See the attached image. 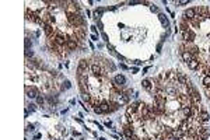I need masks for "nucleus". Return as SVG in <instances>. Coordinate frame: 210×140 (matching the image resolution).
Listing matches in <instances>:
<instances>
[{"mask_svg":"<svg viewBox=\"0 0 210 140\" xmlns=\"http://www.w3.org/2000/svg\"><path fill=\"white\" fill-rule=\"evenodd\" d=\"M67 20L74 28L84 27V17L81 16V14H77V13H76V14H67Z\"/></svg>","mask_w":210,"mask_h":140,"instance_id":"nucleus-1","label":"nucleus"},{"mask_svg":"<svg viewBox=\"0 0 210 140\" xmlns=\"http://www.w3.org/2000/svg\"><path fill=\"white\" fill-rule=\"evenodd\" d=\"M140 115H142V121H144V122H147V121H150L151 118H153V113H151V111H150V106L148 105H144V104H140Z\"/></svg>","mask_w":210,"mask_h":140,"instance_id":"nucleus-2","label":"nucleus"},{"mask_svg":"<svg viewBox=\"0 0 210 140\" xmlns=\"http://www.w3.org/2000/svg\"><path fill=\"white\" fill-rule=\"evenodd\" d=\"M196 38V34L193 32L192 29H189V31H185V32H182V39L185 41V44H192L193 39Z\"/></svg>","mask_w":210,"mask_h":140,"instance_id":"nucleus-3","label":"nucleus"},{"mask_svg":"<svg viewBox=\"0 0 210 140\" xmlns=\"http://www.w3.org/2000/svg\"><path fill=\"white\" fill-rule=\"evenodd\" d=\"M178 100L182 104V106H192V101H191V97L188 94H179Z\"/></svg>","mask_w":210,"mask_h":140,"instance_id":"nucleus-4","label":"nucleus"},{"mask_svg":"<svg viewBox=\"0 0 210 140\" xmlns=\"http://www.w3.org/2000/svg\"><path fill=\"white\" fill-rule=\"evenodd\" d=\"M195 17H196V10L195 9H188V10L183 11V20L192 21V20H195Z\"/></svg>","mask_w":210,"mask_h":140,"instance_id":"nucleus-5","label":"nucleus"},{"mask_svg":"<svg viewBox=\"0 0 210 140\" xmlns=\"http://www.w3.org/2000/svg\"><path fill=\"white\" fill-rule=\"evenodd\" d=\"M196 119H198L199 122L202 123H206V122H209V119H210V116H209V113H207V111L206 109H202V111L199 112V115L196 116Z\"/></svg>","mask_w":210,"mask_h":140,"instance_id":"nucleus-6","label":"nucleus"},{"mask_svg":"<svg viewBox=\"0 0 210 140\" xmlns=\"http://www.w3.org/2000/svg\"><path fill=\"white\" fill-rule=\"evenodd\" d=\"M73 34L79 38V41L81 42L83 39L85 38V28L84 27H77V28H74V31H73Z\"/></svg>","mask_w":210,"mask_h":140,"instance_id":"nucleus-7","label":"nucleus"},{"mask_svg":"<svg viewBox=\"0 0 210 140\" xmlns=\"http://www.w3.org/2000/svg\"><path fill=\"white\" fill-rule=\"evenodd\" d=\"M25 93H27V97H28V98H37V97L39 95L37 87H34V85H32V87H28V85H27V87H25Z\"/></svg>","mask_w":210,"mask_h":140,"instance_id":"nucleus-8","label":"nucleus"},{"mask_svg":"<svg viewBox=\"0 0 210 140\" xmlns=\"http://www.w3.org/2000/svg\"><path fill=\"white\" fill-rule=\"evenodd\" d=\"M79 83H80V88L83 94H88V87H87V77H81L79 76Z\"/></svg>","mask_w":210,"mask_h":140,"instance_id":"nucleus-9","label":"nucleus"},{"mask_svg":"<svg viewBox=\"0 0 210 140\" xmlns=\"http://www.w3.org/2000/svg\"><path fill=\"white\" fill-rule=\"evenodd\" d=\"M137 105H139V102H135V104H130V105L126 108V115H128V118L132 116V115H135V113H137Z\"/></svg>","mask_w":210,"mask_h":140,"instance_id":"nucleus-10","label":"nucleus"},{"mask_svg":"<svg viewBox=\"0 0 210 140\" xmlns=\"http://www.w3.org/2000/svg\"><path fill=\"white\" fill-rule=\"evenodd\" d=\"M123 134H125L128 139H130L132 136L135 134V129H133V125H125V126H123Z\"/></svg>","mask_w":210,"mask_h":140,"instance_id":"nucleus-11","label":"nucleus"},{"mask_svg":"<svg viewBox=\"0 0 210 140\" xmlns=\"http://www.w3.org/2000/svg\"><path fill=\"white\" fill-rule=\"evenodd\" d=\"M176 80H178L179 85H186V83L189 81V80H188V77L183 74V73H176Z\"/></svg>","mask_w":210,"mask_h":140,"instance_id":"nucleus-12","label":"nucleus"},{"mask_svg":"<svg viewBox=\"0 0 210 140\" xmlns=\"http://www.w3.org/2000/svg\"><path fill=\"white\" fill-rule=\"evenodd\" d=\"M129 94L128 93H122V94L119 95V100H118V102H119L120 105H126V104H129Z\"/></svg>","mask_w":210,"mask_h":140,"instance_id":"nucleus-13","label":"nucleus"},{"mask_svg":"<svg viewBox=\"0 0 210 140\" xmlns=\"http://www.w3.org/2000/svg\"><path fill=\"white\" fill-rule=\"evenodd\" d=\"M188 65V67L191 69V70H198L199 69V66H200V62H199V59H192V60L189 62V63H186Z\"/></svg>","mask_w":210,"mask_h":140,"instance_id":"nucleus-14","label":"nucleus"},{"mask_svg":"<svg viewBox=\"0 0 210 140\" xmlns=\"http://www.w3.org/2000/svg\"><path fill=\"white\" fill-rule=\"evenodd\" d=\"M114 81L118 84V85H122V87H123V85L126 84V77L123 76V74H116L115 78H114Z\"/></svg>","mask_w":210,"mask_h":140,"instance_id":"nucleus-15","label":"nucleus"},{"mask_svg":"<svg viewBox=\"0 0 210 140\" xmlns=\"http://www.w3.org/2000/svg\"><path fill=\"white\" fill-rule=\"evenodd\" d=\"M79 67L80 69H83V70H88L91 67V63H90V60H87V59H81V60L79 62Z\"/></svg>","mask_w":210,"mask_h":140,"instance_id":"nucleus-16","label":"nucleus"},{"mask_svg":"<svg viewBox=\"0 0 210 140\" xmlns=\"http://www.w3.org/2000/svg\"><path fill=\"white\" fill-rule=\"evenodd\" d=\"M179 31L181 32H185V31H189L191 29V27H189V21H186V20H182L181 22H179Z\"/></svg>","mask_w":210,"mask_h":140,"instance_id":"nucleus-17","label":"nucleus"},{"mask_svg":"<svg viewBox=\"0 0 210 140\" xmlns=\"http://www.w3.org/2000/svg\"><path fill=\"white\" fill-rule=\"evenodd\" d=\"M151 83H153V81H151V80H147V78H146V80H143V81H142L143 88L151 93V91H153V84H151Z\"/></svg>","mask_w":210,"mask_h":140,"instance_id":"nucleus-18","label":"nucleus"},{"mask_svg":"<svg viewBox=\"0 0 210 140\" xmlns=\"http://www.w3.org/2000/svg\"><path fill=\"white\" fill-rule=\"evenodd\" d=\"M81 44V42H74V41H72V39H67V44H66V46L69 48V50H74L79 48V45Z\"/></svg>","mask_w":210,"mask_h":140,"instance_id":"nucleus-19","label":"nucleus"},{"mask_svg":"<svg viewBox=\"0 0 210 140\" xmlns=\"http://www.w3.org/2000/svg\"><path fill=\"white\" fill-rule=\"evenodd\" d=\"M183 136H185V132H182L181 129H178V128L174 129V132H172V137L174 139H182Z\"/></svg>","mask_w":210,"mask_h":140,"instance_id":"nucleus-20","label":"nucleus"},{"mask_svg":"<svg viewBox=\"0 0 210 140\" xmlns=\"http://www.w3.org/2000/svg\"><path fill=\"white\" fill-rule=\"evenodd\" d=\"M158 18H160V21H161V24H163V25H164L165 28H168V27H170V21H168V18L165 17V14L160 13V14H158Z\"/></svg>","mask_w":210,"mask_h":140,"instance_id":"nucleus-21","label":"nucleus"},{"mask_svg":"<svg viewBox=\"0 0 210 140\" xmlns=\"http://www.w3.org/2000/svg\"><path fill=\"white\" fill-rule=\"evenodd\" d=\"M182 59H183V62H186V63H189V62L192 60V59H195V56L192 55V53H189V52H183V53H181Z\"/></svg>","mask_w":210,"mask_h":140,"instance_id":"nucleus-22","label":"nucleus"},{"mask_svg":"<svg viewBox=\"0 0 210 140\" xmlns=\"http://www.w3.org/2000/svg\"><path fill=\"white\" fill-rule=\"evenodd\" d=\"M165 93L170 95H175L176 94V88L174 87V85H170V84H167L165 85Z\"/></svg>","mask_w":210,"mask_h":140,"instance_id":"nucleus-23","label":"nucleus"},{"mask_svg":"<svg viewBox=\"0 0 210 140\" xmlns=\"http://www.w3.org/2000/svg\"><path fill=\"white\" fill-rule=\"evenodd\" d=\"M100 108H101L102 113H108V112H111V109H109V104H108V102H105V101L100 104Z\"/></svg>","mask_w":210,"mask_h":140,"instance_id":"nucleus-24","label":"nucleus"},{"mask_svg":"<svg viewBox=\"0 0 210 140\" xmlns=\"http://www.w3.org/2000/svg\"><path fill=\"white\" fill-rule=\"evenodd\" d=\"M182 113L185 118H192V111H191V106H182Z\"/></svg>","mask_w":210,"mask_h":140,"instance_id":"nucleus-25","label":"nucleus"},{"mask_svg":"<svg viewBox=\"0 0 210 140\" xmlns=\"http://www.w3.org/2000/svg\"><path fill=\"white\" fill-rule=\"evenodd\" d=\"M108 104H109V109H111V112H112V111H116V109L120 106V104L118 102V101H109Z\"/></svg>","mask_w":210,"mask_h":140,"instance_id":"nucleus-26","label":"nucleus"},{"mask_svg":"<svg viewBox=\"0 0 210 140\" xmlns=\"http://www.w3.org/2000/svg\"><path fill=\"white\" fill-rule=\"evenodd\" d=\"M100 98H95V97H91V100L90 102H88V105L90 106H100Z\"/></svg>","mask_w":210,"mask_h":140,"instance_id":"nucleus-27","label":"nucleus"},{"mask_svg":"<svg viewBox=\"0 0 210 140\" xmlns=\"http://www.w3.org/2000/svg\"><path fill=\"white\" fill-rule=\"evenodd\" d=\"M203 85L204 87H210V76H204L203 77Z\"/></svg>","mask_w":210,"mask_h":140,"instance_id":"nucleus-28","label":"nucleus"},{"mask_svg":"<svg viewBox=\"0 0 210 140\" xmlns=\"http://www.w3.org/2000/svg\"><path fill=\"white\" fill-rule=\"evenodd\" d=\"M81 98H83V101H85V102L88 104L90 100H91V95L90 94H83V95H81Z\"/></svg>","mask_w":210,"mask_h":140,"instance_id":"nucleus-29","label":"nucleus"},{"mask_svg":"<svg viewBox=\"0 0 210 140\" xmlns=\"http://www.w3.org/2000/svg\"><path fill=\"white\" fill-rule=\"evenodd\" d=\"M37 102H38L39 105H44V102H45V98H44L42 95H38V97H37Z\"/></svg>","mask_w":210,"mask_h":140,"instance_id":"nucleus-30","label":"nucleus"},{"mask_svg":"<svg viewBox=\"0 0 210 140\" xmlns=\"http://www.w3.org/2000/svg\"><path fill=\"white\" fill-rule=\"evenodd\" d=\"M107 48H108V50L111 52V53H112V55H118V53L115 52V48H114V46H112L111 44H108V45H107Z\"/></svg>","mask_w":210,"mask_h":140,"instance_id":"nucleus-31","label":"nucleus"},{"mask_svg":"<svg viewBox=\"0 0 210 140\" xmlns=\"http://www.w3.org/2000/svg\"><path fill=\"white\" fill-rule=\"evenodd\" d=\"M70 87H72L70 81H69V80H64V81H63V90H64V88H70Z\"/></svg>","mask_w":210,"mask_h":140,"instance_id":"nucleus-32","label":"nucleus"},{"mask_svg":"<svg viewBox=\"0 0 210 140\" xmlns=\"http://www.w3.org/2000/svg\"><path fill=\"white\" fill-rule=\"evenodd\" d=\"M46 98H48V101L52 102V104H55V102H56V98H55V97H52V95H48Z\"/></svg>","mask_w":210,"mask_h":140,"instance_id":"nucleus-33","label":"nucleus"},{"mask_svg":"<svg viewBox=\"0 0 210 140\" xmlns=\"http://www.w3.org/2000/svg\"><path fill=\"white\" fill-rule=\"evenodd\" d=\"M25 55H27V57H29V56H34V52H32V50H29V49H27V50H25Z\"/></svg>","mask_w":210,"mask_h":140,"instance_id":"nucleus-34","label":"nucleus"},{"mask_svg":"<svg viewBox=\"0 0 210 140\" xmlns=\"http://www.w3.org/2000/svg\"><path fill=\"white\" fill-rule=\"evenodd\" d=\"M29 46H31V42H29V39L27 38V39H25V50L29 49Z\"/></svg>","mask_w":210,"mask_h":140,"instance_id":"nucleus-35","label":"nucleus"},{"mask_svg":"<svg viewBox=\"0 0 210 140\" xmlns=\"http://www.w3.org/2000/svg\"><path fill=\"white\" fill-rule=\"evenodd\" d=\"M94 112H95V113H102V111H101V108H100V106H94Z\"/></svg>","mask_w":210,"mask_h":140,"instance_id":"nucleus-36","label":"nucleus"},{"mask_svg":"<svg viewBox=\"0 0 210 140\" xmlns=\"http://www.w3.org/2000/svg\"><path fill=\"white\" fill-rule=\"evenodd\" d=\"M175 4L182 6V4H188V0H183V1H175Z\"/></svg>","mask_w":210,"mask_h":140,"instance_id":"nucleus-37","label":"nucleus"},{"mask_svg":"<svg viewBox=\"0 0 210 140\" xmlns=\"http://www.w3.org/2000/svg\"><path fill=\"white\" fill-rule=\"evenodd\" d=\"M102 38H104V41H107V42H108V35H107L105 32H102Z\"/></svg>","mask_w":210,"mask_h":140,"instance_id":"nucleus-38","label":"nucleus"},{"mask_svg":"<svg viewBox=\"0 0 210 140\" xmlns=\"http://www.w3.org/2000/svg\"><path fill=\"white\" fill-rule=\"evenodd\" d=\"M28 109H31V111H35V105H34V104H29V105H28Z\"/></svg>","mask_w":210,"mask_h":140,"instance_id":"nucleus-39","label":"nucleus"},{"mask_svg":"<svg viewBox=\"0 0 210 140\" xmlns=\"http://www.w3.org/2000/svg\"><path fill=\"white\" fill-rule=\"evenodd\" d=\"M130 140H142V139H140V137H137L136 134H133V136L130 137Z\"/></svg>","mask_w":210,"mask_h":140,"instance_id":"nucleus-40","label":"nucleus"},{"mask_svg":"<svg viewBox=\"0 0 210 140\" xmlns=\"http://www.w3.org/2000/svg\"><path fill=\"white\" fill-rule=\"evenodd\" d=\"M150 9H151V11H154V13H157V11H158V9H157V7H155V6H151V7H150Z\"/></svg>","mask_w":210,"mask_h":140,"instance_id":"nucleus-41","label":"nucleus"},{"mask_svg":"<svg viewBox=\"0 0 210 140\" xmlns=\"http://www.w3.org/2000/svg\"><path fill=\"white\" fill-rule=\"evenodd\" d=\"M97 25H98V27H100V29H102V22L100 21V20H98V21H97Z\"/></svg>","mask_w":210,"mask_h":140,"instance_id":"nucleus-42","label":"nucleus"},{"mask_svg":"<svg viewBox=\"0 0 210 140\" xmlns=\"http://www.w3.org/2000/svg\"><path fill=\"white\" fill-rule=\"evenodd\" d=\"M90 28H91V31H92V32H94V34L97 32V27H94V25H91Z\"/></svg>","mask_w":210,"mask_h":140,"instance_id":"nucleus-43","label":"nucleus"},{"mask_svg":"<svg viewBox=\"0 0 210 140\" xmlns=\"http://www.w3.org/2000/svg\"><path fill=\"white\" fill-rule=\"evenodd\" d=\"M91 39H92V41H97V35H95V34H92V35H91Z\"/></svg>","mask_w":210,"mask_h":140,"instance_id":"nucleus-44","label":"nucleus"},{"mask_svg":"<svg viewBox=\"0 0 210 140\" xmlns=\"http://www.w3.org/2000/svg\"><path fill=\"white\" fill-rule=\"evenodd\" d=\"M29 129H31V130H34V126H32V125H28V126H27V130H29Z\"/></svg>","mask_w":210,"mask_h":140,"instance_id":"nucleus-45","label":"nucleus"},{"mask_svg":"<svg viewBox=\"0 0 210 140\" xmlns=\"http://www.w3.org/2000/svg\"><path fill=\"white\" fill-rule=\"evenodd\" d=\"M132 72H133V73H137V72H139V69H137V67H133V69H132Z\"/></svg>","mask_w":210,"mask_h":140,"instance_id":"nucleus-46","label":"nucleus"},{"mask_svg":"<svg viewBox=\"0 0 210 140\" xmlns=\"http://www.w3.org/2000/svg\"><path fill=\"white\" fill-rule=\"evenodd\" d=\"M105 126H107V128H111V126H112V123H111V122H107V123H105Z\"/></svg>","mask_w":210,"mask_h":140,"instance_id":"nucleus-47","label":"nucleus"},{"mask_svg":"<svg viewBox=\"0 0 210 140\" xmlns=\"http://www.w3.org/2000/svg\"><path fill=\"white\" fill-rule=\"evenodd\" d=\"M120 69H123V70H126V69H128V66H126V65H120Z\"/></svg>","mask_w":210,"mask_h":140,"instance_id":"nucleus-48","label":"nucleus"},{"mask_svg":"<svg viewBox=\"0 0 210 140\" xmlns=\"http://www.w3.org/2000/svg\"><path fill=\"white\" fill-rule=\"evenodd\" d=\"M133 63H135V65H142V62H140V60H135Z\"/></svg>","mask_w":210,"mask_h":140,"instance_id":"nucleus-49","label":"nucleus"},{"mask_svg":"<svg viewBox=\"0 0 210 140\" xmlns=\"http://www.w3.org/2000/svg\"><path fill=\"white\" fill-rule=\"evenodd\" d=\"M157 52H161V44H160L158 46H157Z\"/></svg>","mask_w":210,"mask_h":140,"instance_id":"nucleus-50","label":"nucleus"},{"mask_svg":"<svg viewBox=\"0 0 210 140\" xmlns=\"http://www.w3.org/2000/svg\"><path fill=\"white\" fill-rule=\"evenodd\" d=\"M100 140H105V139H100Z\"/></svg>","mask_w":210,"mask_h":140,"instance_id":"nucleus-51","label":"nucleus"}]
</instances>
